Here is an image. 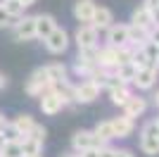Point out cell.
Masks as SVG:
<instances>
[{
  "label": "cell",
  "mask_w": 159,
  "mask_h": 157,
  "mask_svg": "<svg viewBox=\"0 0 159 157\" xmlns=\"http://www.w3.org/2000/svg\"><path fill=\"white\" fill-rule=\"evenodd\" d=\"M43 43H45V50L48 52H52V55H62V52L69 48V33L57 26L52 33H48L45 38H43Z\"/></svg>",
  "instance_id": "5b68a950"
},
{
  "label": "cell",
  "mask_w": 159,
  "mask_h": 157,
  "mask_svg": "<svg viewBox=\"0 0 159 157\" xmlns=\"http://www.w3.org/2000/svg\"><path fill=\"white\" fill-rule=\"evenodd\" d=\"M33 19H36V38H40V40L57 29V21H55L52 14H36Z\"/></svg>",
  "instance_id": "4fadbf2b"
},
{
  "label": "cell",
  "mask_w": 159,
  "mask_h": 157,
  "mask_svg": "<svg viewBox=\"0 0 159 157\" xmlns=\"http://www.w3.org/2000/svg\"><path fill=\"white\" fill-rule=\"evenodd\" d=\"M12 124L17 126V129H19V133H21V136H26L29 131L33 129V124H36V121H33V117H31V114H17Z\"/></svg>",
  "instance_id": "484cf974"
},
{
  "label": "cell",
  "mask_w": 159,
  "mask_h": 157,
  "mask_svg": "<svg viewBox=\"0 0 159 157\" xmlns=\"http://www.w3.org/2000/svg\"><path fill=\"white\" fill-rule=\"evenodd\" d=\"M2 145H5V136H2V133H0V148H2Z\"/></svg>",
  "instance_id": "ab89813d"
},
{
  "label": "cell",
  "mask_w": 159,
  "mask_h": 157,
  "mask_svg": "<svg viewBox=\"0 0 159 157\" xmlns=\"http://www.w3.org/2000/svg\"><path fill=\"white\" fill-rule=\"evenodd\" d=\"M0 155H2V157H24L21 143H19V140H5V145L0 148Z\"/></svg>",
  "instance_id": "d4e9b609"
},
{
  "label": "cell",
  "mask_w": 159,
  "mask_h": 157,
  "mask_svg": "<svg viewBox=\"0 0 159 157\" xmlns=\"http://www.w3.org/2000/svg\"><path fill=\"white\" fill-rule=\"evenodd\" d=\"M102 145H107V143H102L98 136H95V131H76L74 133V138H71V148L76 152H81V150H90V148H102Z\"/></svg>",
  "instance_id": "8992f818"
},
{
  "label": "cell",
  "mask_w": 159,
  "mask_h": 157,
  "mask_svg": "<svg viewBox=\"0 0 159 157\" xmlns=\"http://www.w3.org/2000/svg\"><path fill=\"white\" fill-rule=\"evenodd\" d=\"M95 2L93 0H79L76 5H74V17L81 21V24H90V19H93L95 14Z\"/></svg>",
  "instance_id": "9a60e30c"
},
{
  "label": "cell",
  "mask_w": 159,
  "mask_h": 157,
  "mask_svg": "<svg viewBox=\"0 0 159 157\" xmlns=\"http://www.w3.org/2000/svg\"><path fill=\"white\" fill-rule=\"evenodd\" d=\"M114 74H116L124 83H133V78H135V74H138V67H135L133 59H128V62H121V64L114 67Z\"/></svg>",
  "instance_id": "ffe728a7"
},
{
  "label": "cell",
  "mask_w": 159,
  "mask_h": 157,
  "mask_svg": "<svg viewBox=\"0 0 159 157\" xmlns=\"http://www.w3.org/2000/svg\"><path fill=\"white\" fill-rule=\"evenodd\" d=\"M5 121H7V119L2 117V114H0V129H2V126H5Z\"/></svg>",
  "instance_id": "74e56055"
},
{
  "label": "cell",
  "mask_w": 159,
  "mask_h": 157,
  "mask_svg": "<svg viewBox=\"0 0 159 157\" xmlns=\"http://www.w3.org/2000/svg\"><path fill=\"white\" fill-rule=\"evenodd\" d=\"M112 157H135L131 150H126V148H114L112 150Z\"/></svg>",
  "instance_id": "1f68e13d"
},
{
  "label": "cell",
  "mask_w": 159,
  "mask_h": 157,
  "mask_svg": "<svg viewBox=\"0 0 159 157\" xmlns=\"http://www.w3.org/2000/svg\"><path fill=\"white\" fill-rule=\"evenodd\" d=\"M157 48H159V45H157Z\"/></svg>",
  "instance_id": "ee69618b"
},
{
  "label": "cell",
  "mask_w": 159,
  "mask_h": 157,
  "mask_svg": "<svg viewBox=\"0 0 159 157\" xmlns=\"http://www.w3.org/2000/svg\"><path fill=\"white\" fill-rule=\"evenodd\" d=\"M12 33H14V40H31V38H36V19L21 14L19 19L12 21Z\"/></svg>",
  "instance_id": "52a82bcc"
},
{
  "label": "cell",
  "mask_w": 159,
  "mask_h": 157,
  "mask_svg": "<svg viewBox=\"0 0 159 157\" xmlns=\"http://www.w3.org/2000/svg\"><path fill=\"white\" fill-rule=\"evenodd\" d=\"M90 24H93L98 31H107V29L114 24L112 10H109V7H95V14H93V19H90Z\"/></svg>",
  "instance_id": "5bb4252c"
},
{
  "label": "cell",
  "mask_w": 159,
  "mask_h": 157,
  "mask_svg": "<svg viewBox=\"0 0 159 157\" xmlns=\"http://www.w3.org/2000/svg\"><path fill=\"white\" fill-rule=\"evenodd\" d=\"M154 107L159 110V88H157V93H154Z\"/></svg>",
  "instance_id": "d590c367"
},
{
  "label": "cell",
  "mask_w": 159,
  "mask_h": 157,
  "mask_svg": "<svg viewBox=\"0 0 159 157\" xmlns=\"http://www.w3.org/2000/svg\"><path fill=\"white\" fill-rule=\"evenodd\" d=\"M157 78H159V67H140L133 78V86L138 91H152L157 86Z\"/></svg>",
  "instance_id": "ba28073f"
},
{
  "label": "cell",
  "mask_w": 159,
  "mask_h": 157,
  "mask_svg": "<svg viewBox=\"0 0 159 157\" xmlns=\"http://www.w3.org/2000/svg\"><path fill=\"white\" fill-rule=\"evenodd\" d=\"M98 64L105 69H114L119 64V48L109 45V43L105 48H98Z\"/></svg>",
  "instance_id": "30bf717a"
},
{
  "label": "cell",
  "mask_w": 159,
  "mask_h": 157,
  "mask_svg": "<svg viewBox=\"0 0 159 157\" xmlns=\"http://www.w3.org/2000/svg\"><path fill=\"white\" fill-rule=\"evenodd\" d=\"M64 157H79V152L74 150V152H69V155H64Z\"/></svg>",
  "instance_id": "f35d334b"
},
{
  "label": "cell",
  "mask_w": 159,
  "mask_h": 157,
  "mask_svg": "<svg viewBox=\"0 0 159 157\" xmlns=\"http://www.w3.org/2000/svg\"><path fill=\"white\" fill-rule=\"evenodd\" d=\"M12 17H10V14H7L5 12V10H2V5H0V29H5V26H10V24H12Z\"/></svg>",
  "instance_id": "4dcf8cb0"
},
{
  "label": "cell",
  "mask_w": 159,
  "mask_h": 157,
  "mask_svg": "<svg viewBox=\"0 0 159 157\" xmlns=\"http://www.w3.org/2000/svg\"><path fill=\"white\" fill-rule=\"evenodd\" d=\"M107 43L114 48L128 43V24H112L107 29Z\"/></svg>",
  "instance_id": "8fae6325"
},
{
  "label": "cell",
  "mask_w": 159,
  "mask_h": 157,
  "mask_svg": "<svg viewBox=\"0 0 159 157\" xmlns=\"http://www.w3.org/2000/svg\"><path fill=\"white\" fill-rule=\"evenodd\" d=\"M2 10H5V12L12 17V19H19L21 14H24V10H26V7L21 5L19 0H5V2H2Z\"/></svg>",
  "instance_id": "4316f807"
},
{
  "label": "cell",
  "mask_w": 159,
  "mask_h": 157,
  "mask_svg": "<svg viewBox=\"0 0 159 157\" xmlns=\"http://www.w3.org/2000/svg\"><path fill=\"white\" fill-rule=\"evenodd\" d=\"M147 40H150V29H140V26L128 24V45L140 48V45H145Z\"/></svg>",
  "instance_id": "ac0fdd59"
},
{
  "label": "cell",
  "mask_w": 159,
  "mask_h": 157,
  "mask_svg": "<svg viewBox=\"0 0 159 157\" xmlns=\"http://www.w3.org/2000/svg\"><path fill=\"white\" fill-rule=\"evenodd\" d=\"M24 157H43V150L40 152H31V155H24Z\"/></svg>",
  "instance_id": "8d00e7d4"
},
{
  "label": "cell",
  "mask_w": 159,
  "mask_h": 157,
  "mask_svg": "<svg viewBox=\"0 0 159 157\" xmlns=\"http://www.w3.org/2000/svg\"><path fill=\"white\" fill-rule=\"evenodd\" d=\"M112 126H114V136H116V138H128V136L133 133V129H135L133 119L126 117V114L114 117V119H112Z\"/></svg>",
  "instance_id": "e0dca14e"
},
{
  "label": "cell",
  "mask_w": 159,
  "mask_h": 157,
  "mask_svg": "<svg viewBox=\"0 0 159 157\" xmlns=\"http://www.w3.org/2000/svg\"><path fill=\"white\" fill-rule=\"evenodd\" d=\"M131 95H133V91H131V86H128V83H121V86H116V88L109 91V98H112V102L116 105V107H124Z\"/></svg>",
  "instance_id": "44dd1931"
},
{
  "label": "cell",
  "mask_w": 159,
  "mask_h": 157,
  "mask_svg": "<svg viewBox=\"0 0 159 157\" xmlns=\"http://www.w3.org/2000/svg\"><path fill=\"white\" fill-rule=\"evenodd\" d=\"M131 24L133 26H140V29H152V26H154V17H152V12H150L145 5H140V7L133 10Z\"/></svg>",
  "instance_id": "2e32d148"
},
{
  "label": "cell",
  "mask_w": 159,
  "mask_h": 157,
  "mask_svg": "<svg viewBox=\"0 0 159 157\" xmlns=\"http://www.w3.org/2000/svg\"><path fill=\"white\" fill-rule=\"evenodd\" d=\"M152 17H154V24H159V7H157V10L152 12Z\"/></svg>",
  "instance_id": "e575fe53"
},
{
  "label": "cell",
  "mask_w": 159,
  "mask_h": 157,
  "mask_svg": "<svg viewBox=\"0 0 159 157\" xmlns=\"http://www.w3.org/2000/svg\"><path fill=\"white\" fill-rule=\"evenodd\" d=\"M19 2H21V5H24V7H31L33 2H36V0H19Z\"/></svg>",
  "instance_id": "836d02e7"
},
{
  "label": "cell",
  "mask_w": 159,
  "mask_h": 157,
  "mask_svg": "<svg viewBox=\"0 0 159 157\" xmlns=\"http://www.w3.org/2000/svg\"><path fill=\"white\" fill-rule=\"evenodd\" d=\"M143 5H145L150 12H154V10L159 7V0H143Z\"/></svg>",
  "instance_id": "d6a6232c"
},
{
  "label": "cell",
  "mask_w": 159,
  "mask_h": 157,
  "mask_svg": "<svg viewBox=\"0 0 159 157\" xmlns=\"http://www.w3.org/2000/svg\"><path fill=\"white\" fill-rule=\"evenodd\" d=\"M100 91H102V88L95 83L93 78H86V81H81L79 86H74V102H79V105L95 102V100L100 98Z\"/></svg>",
  "instance_id": "3957f363"
},
{
  "label": "cell",
  "mask_w": 159,
  "mask_h": 157,
  "mask_svg": "<svg viewBox=\"0 0 159 157\" xmlns=\"http://www.w3.org/2000/svg\"><path fill=\"white\" fill-rule=\"evenodd\" d=\"M21 150H24V155H31V152H40L43 150V140H38V138L33 136H21Z\"/></svg>",
  "instance_id": "cb8c5ba5"
},
{
  "label": "cell",
  "mask_w": 159,
  "mask_h": 157,
  "mask_svg": "<svg viewBox=\"0 0 159 157\" xmlns=\"http://www.w3.org/2000/svg\"><path fill=\"white\" fill-rule=\"evenodd\" d=\"M64 107H66L64 98H62V95L55 91V88H50V91H45L43 95H40V112H43V114H48V117L60 114Z\"/></svg>",
  "instance_id": "277c9868"
},
{
  "label": "cell",
  "mask_w": 159,
  "mask_h": 157,
  "mask_svg": "<svg viewBox=\"0 0 159 157\" xmlns=\"http://www.w3.org/2000/svg\"><path fill=\"white\" fill-rule=\"evenodd\" d=\"M76 59H86V62H98V45L93 48H79Z\"/></svg>",
  "instance_id": "f1b7e54d"
},
{
  "label": "cell",
  "mask_w": 159,
  "mask_h": 157,
  "mask_svg": "<svg viewBox=\"0 0 159 157\" xmlns=\"http://www.w3.org/2000/svg\"><path fill=\"white\" fill-rule=\"evenodd\" d=\"M2 2H5V0H0V5H2Z\"/></svg>",
  "instance_id": "b9f144b4"
},
{
  "label": "cell",
  "mask_w": 159,
  "mask_h": 157,
  "mask_svg": "<svg viewBox=\"0 0 159 157\" xmlns=\"http://www.w3.org/2000/svg\"><path fill=\"white\" fill-rule=\"evenodd\" d=\"M145 110H147V100L143 98V95H135V93H133L131 98L126 100V105H124V114H126V117H131V119L143 117V114H145Z\"/></svg>",
  "instance_id": "7c38bea8"
},
{
  "label": "cell",
  "mask_w": 159,
  "mask_h": 157,
  "mask_svg": "<svg viewBox=\"0 0 159 157\" xmlns=\"http://www.w3.org/2000/svg\"><path fill=\"white\" fill-rule=\"evenodd\" d=\"M26 136H33V138H38V140H45L48 131H45V126H40V124H33V129L29 131Z\"/></svg>",
  "instance_id": "f546056e"
},
{
  "label": "cell",
  "mask_w": 159,
  "mask_h": 157,
  "mask_svg": "<svg viewBox=\"0 0 159 157\" xmlns=\"http://www.w3.org/2000/svg\"><path fill=\"white\" fill-rule=\"evenodd\" d=\"M50 88H52V83H50V78L45 74V67H38L26 81V95H31V98H40Z\"/></svg>",
  "instance_id": "7a4b0ae2"
},
{
  "label": "cell",
  "mask_w": 159,
  "mask_h": 157,
  "mask_svg": "<svg viewBox=\"0 0 159 157\" xmlns=\"http://www.w3.org/2000/svg\"><path fill=\"white\" fill-rule=\"evenodd\" d=\"M98 38H100V31L95 29L93 24H81L79 29H76V36H74V40H76V45H79V48L98 45Z\"/></svg>",
  "instance_id": "9c48e42d"
},
{
  "label": "cell",
  "mask_w": 159,
  "mask_h": 157,
  "mask_svg": "<svg viewBox=\"0 0 159 157\" xmlns=\"http://www.w3.org/2000/svg\"><path fill=\"white\" fill-rule=\"evenodd\" d=\"M0 157H2V155H0Z\"/></svg>",
  "instance_id": "7bdbcfd3"
},
{
  "label": "cell",
  "mask_w": 159,
  "mask_h": 157,
  "mask_svg": "<svg viewBox=\"0 0 159 157\" xmlns=\"http://www.w3.org/2000/svg\"><path fill=\"white\" fill-rule=\"evenodd\" d=\"M2 86H5V76H2V74H0V88H2Z\"/></svg>",
  "instance_id": "60d3db41"
},
{
  "label": "cell",
  "mask_w": 159,
  "mask_h": 157,
  "mask_svg": "<svg viewBox=\"0 0 159 157\" xmlns=\"http://www.w3.org/2000/svg\"><path fill=\"white\" fill-rule=\"evenodd\" d=\"M140 152L143 155H159V124L157 119L147 121L143 129H140Z\"/></svg>",
  "instance_id": "6da1fadb"
},
{
  "label": "cell",
  "mask_w": 159,
  "mask_h": 157,
  "mask_svg": "<svg viewBox=\"0 0 159 157\" xmlns=\"http://www.w3.org/2000/svg\"><path fill=\"white\" fill-rule=\"evenodd\" d=\"M95 136L100 138V140H102V143H112L114 138V126H112V119H107V121H100L98 126H95Z\"/></svg>",
  "instance_id": "7402d4cb"
},
{
  "label": "cell",
  "mask_w": 159,
  "mask_h": 157,
  "mask_svg": "<svg viewBox=\"0 0 159 157\" xmlns=\"http://www.w3.org/2000/svg\"><path fill=\"white\" fill-rule=\"evenodd\" d=\"M45 74H48V78H50L52 88L57 83H62V81H66V76H69V72H66V67L62 64V62H52V64H48L45 67Z\"/></svg>",
  "instance_id": "d6986e66"
},
{
  "label": "cell",
  "mask_w": 159,
  "mask_h": 157,
  "mask_svg": "<svg viewBox=\"0 0 159 157\" xmlns=\"http://www.w3.org/2000/svg\"><path fill=\"white\" fill-rule=\"evenodd\" d=\"M95 69H98V62H86V59H76V64H74V74H76V76H83V78H90Z\"/></svg>",
  "instance_id": "603a6c76"
},
{
  "label": "cell",
  "mask_w": 159,
  "mask_h": 157,
  "mask_svg": "<svg viewBox=\"0 0 159 157\" xmlns=\"http://www.w3.org/2000/svg\"><path fill=\"white\" fill-rule=\"evenodd\" d=\"M0 133L5 136V140H21V133H19V129L12 124V121H5V126L0 129Z\"/></svg>",
  "instance_id": "83f0119b"
}]
</instances>
